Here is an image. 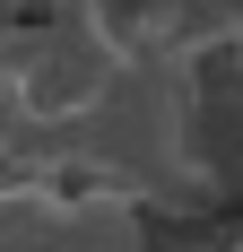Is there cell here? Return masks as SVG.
Wrapping results in <instances>:
<instances>
[{
  "instance_id": "6da1fadb",
  "label": "cell",
  "mask_w": 243,
  "mask_h": 252,
  "mask_svg": "<svg viewBox=\"0 0 243 252\" xmlns=\"http://www.w3.org/2000/svg\"><path fill=\"white\" fill-rule=\"evenodd\" d=\"M0 252H148V226L113 183L0 174Z\"/></svg>"
},
{
  "instance_id": "7a4b0ae2",
  "label": "cell",
  "mask_w": 243,
  "mask_h": 252,
  "mask_svg": "<svg viewBox=\"0 0 243 252\" xmlns=\"http://www.w3.org/2000/svg\"><path fill=\"white\" fill-rule=\"evenodd\" d=\"M209 9H217V44L243 52V0H209Z\"/></svg>"
}]
</instances>
